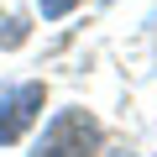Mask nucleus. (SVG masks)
I'll use <instances>...</instances> for the list:
<instances>
[{
  "label": "nucleus",
  "instance_id": "f257e3e1",
  "mask_svg": "<svg viewBox=\"0 0 157 157\" xmlns=\"http://www.w3.org/2000/svg\"><path fill=\"white\" fill-rule=\"evenodd\" d=\"M94 152H100V126L84 110H63L47 126V136L37 141L32 157H94Z\"/></svg>",
  "mask_w": 157,
  "mask_h": 157
},
{
  "label": "nucleus",
  "instance_id": "f03ea898",
  "mask_svg": "<svg viewBox=\"0 0 157 157\" xmlns=\"http://www.w3.org/2000/svg\"><path fill=\"white\" fill-rule=\"evenodd\" d=\"M37 115H42V84H21V89H11L6 100H0V141L11 147Z\"/></svg>",
  "mask_w": 157,
  "mask_h": 157
},
{
  "label": "nucleus",
  "instance_id": "7ed1b4c3",
  "mask_svg": "<svg viewBox=\"0 0 157 157\" xmlns=\"http://www.w3.org/2000/svg\"><path fill=\"white\" fill-rule=\"evenodd\" d=\"M73 6H78V0H37V11H42L47 21H58V16H68Z\"/></svg>",
  "mask_w": 157,
  "mask_h": 157
}]
</instances>
